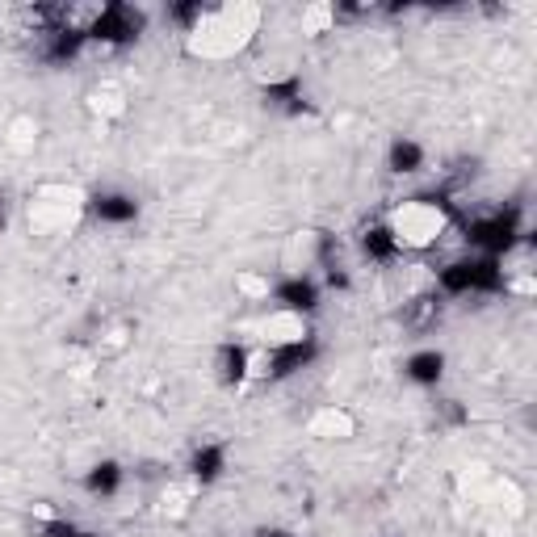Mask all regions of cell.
Masks as SVG:
<instances>
[{"mask_svg":"<svg viewBox=\"0 0 537 537\" xmlns=\"http://www.w3.org/2000/svg\"><path fill=\"white\" fill-rule=\"evenodd\" d=\"M311 437H324V441H349L357 433V420L345 412V407H324L319 416H311Z\"/></svg>","mask_w":537,"mask_h":537,"instance_id":"obj_8","label":"cell"},{"mask_svg":"<svg viewBox=\"0 0 537 537\" xmlns=\"http://www.w3.org/2000/svg\"><path fill=\"white\" fill-rule=\"evenodd\" d=\"M0 223H5V202H0Z\"/></svg>","mask_w":537,"mask_h":537,"instance_id":"obj_17","label":"cell"},{"mask_svg":"<svg viewBox=\"0 0 537 537\" xmlns=\"http://www.w3.org/2000/svg\"><path fill=\"white\" fill-rule=\"evenodd\" d=\"M214 378L223 386H240L244 378H252V353L244 345H223L214 357Z\"/></svg>","mask_w":537,"mask_h":537,"instance_id":"obj_7","label":"cell"},{"mask_svg":"<svg viewBox=\"0 0 537 537\" xmlns=\"http://www.w3.org/2000/svg\"><path fill=\"white\" fill-rule=\"evenodd\" d=\"M403 374L412 378L416 386H437L441 374H445V353H437V349H420V353H412V357L403 361Z\"/></svg>","mask_w":537,"mask_h":537,"instance_id":"obj_9","label":"cell"},{"mask_svg":"<svg viewBox=\"0 0 537 537\" xmlns=\"http://www.w3.org/2000/svg\"><path fill=\"white\" fill-rule=\"evenodd\" d=\"M361 248H365V256H374V261H395V256L403 252V248L395 244V235H391V227H386V223H378V227L365 231Z\"/></svg>","mask_w":537,"mask_h":537,"instance_id":"obj_13","label":"cell"},{"mask_svg":"<svg viewBox=\"0 0 537 537\" xmlns=\"http://www.w3.org/2000/svg\"><path fill=\"white\" fill-rule=\"evenodd\" d=\"M261 9L256 5H223V9H202V17L185 30V51L193 59L223 63L235 59L261 30Z\"/></svg>","mask_w":537,"mask_h":537,"instance_id":"obj_1","label":"cell"},{"mask_svg":"<svg viewBox=\"0 0 537 537\" xmlns=\"http://www.w3.org/2000/svg\"><path fill=\"white\" fill-rule=\"evenodd\" d=\"M261 340L265 349H290V345H303V340H315L311 336V324L307 315H294V311H269V319L261 324Z\"/></svg>","mask_w":537,"mask_h":537,"instance_id":"obj_4","label":"cell"},{"mask_svg":"<svg viewBox=\"0 0 537 537\" xmlns=\"http://www.w3.org/2000/svg\"><path fill=\"white\" fill-rule=\"evenodd\" d=\"M84 487H89V496H114L122 487V466L118 462H97L89 475H84Z\"/></svg>","mask_w":537,"mask_h":537,"instance_id":"obj_12","label":"cell"},{"mask_svg":"<svg viewBox=\"0 0 537 537\" xmlns=\"http://www.w3.org/2000/svg\"><path fill=\"white\" fill-rule=\"evenodd\" d=\"M386 227H391L399 248H433L449 231V210L441 198H407L391 210Z\"/></svg>","mask_w":537,"mask_h":537,"instance_id":"obj_2","label":"cell"},{"mask_svg":"<svg viewBox=\"0 0 537 537\" xmlns=\"http://www.w3.org/2000/svg\"><path fill=\"white\" fill-rule=\"evenodd\" d=\"M223 470H227V445H214L206 441L198 454L189 458V475L198 479V483H214V479H223Z\"/></svg>","mask_w":537,"mask_h":537,"instance_id":"obj_10","label":"cell"},{"mask_svg":"<svg viewBox=\"0 0 537 537\" xmlns=\"http://www.w3.org/2000/svg\"><path fill=\"white\" fill-rule=\"evenodd\" d=\"M256 537H294V533H286V529H265V533H256Z\"/></svg>","mask_w":537,"mask_h":537,"instance_id":"obj_16","label":"cell"},{"mask_svg":"<svg viewBox=\"0 0 537 537\" xmlns=\"http://www.w3.org/2000/svg\"><path fill=\"white\" fill-rule=\"evenodd\" d=\"M504 286V269L496 256H466L441 269V290L445 294H487Z\"/></svg>","mask_w":537,"mask_h":537,"instance_id":"obj_3","label":"cell"},{"mask_svg":"<svg viewBox=\"0 0 537 537\" xmlns=\"http://www.w3.org/2000/svg\"><path fill=\"white\" fill-rule=\"evenodd\" d=\"M332 21H336L332 5H311V9H303V34H324Z\"/></svg>","mask_w":537,"mask_h":537,"instance_id":"obj_15","label":"cell"},{"mask_svg":"<svg viewBox=\"0 0 537 537\" xmlns=\"http://www.w3.org/2000/svg\"><path fill=\"white\" fill-rule=\"evenodd\" d=\"M441 307H437V298L428 294V298H412V303H407V315H403V324L407 328H416V332H424L428 324H433V315H437Z\"/></svg>","mask_w":537,"mask_h":537,"instance_id":"obj_14","label":"cell"},{"mask_svg":"<svg viewBox=\"0 0 537 537\" xmlns=\"http://www.w3.org/2000/svg\"><path fill=\"white\" fill-rule=\"evenodd\" d=\"M269 298L277 303V311H294V315H311L315 311V303H319V286L311 282V277H303V273H294V277H286V282H277V286H269Z\"/></svg>","mask_w":537,"mask_h":537,"instance_id":"obj_5","label":"cell"},{"mask_svg":"<svg viewBox=\"0 0 537 537\" xmlns=\"http://www.w3.org/2000/svg\"><path fill=\"white\" fill-rule=\"evenodd\" d=\"M89 210H93V219L110 223V227H122V223H135L139 219V202L131 198V193H118V189L89 198Z\"/></svg>","mask_w":537,"mask_h":537,"instance_id":"obj_6","label":"cell"},{"mask_svg":"<svg viewBox=\"0 0 537 537\" xmlns=\"http://www.w3.org/2000/svg\"><path fill=\"white\" fill-rule=\"evenodd\" d=\"M386 164H391V173H403V177H412L424 168V147L412 143V139H395L391 143V156H386Z\"/></svg>","mask_w":537,"mask_h":537,"instance_id":"obj_11","label":"cell"}]
</instances>
